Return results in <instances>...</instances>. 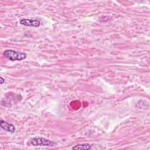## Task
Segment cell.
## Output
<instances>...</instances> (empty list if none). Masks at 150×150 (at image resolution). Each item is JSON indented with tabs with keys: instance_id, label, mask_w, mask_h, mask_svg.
Wrapping results in <instances>:
<instances>
[{
	"instance_id": "obj_1",
	"label": "cell",
	"mask_w": 150,
	"mask_h": 150,
	"mask_svg": "<svg viewBox=\"0 0 150 150\" xmlns=\"http://www.w3.org/2000/svg\"><path fill=\"white\" fill-rule=\"evenodd\" d=\"M4 56L11 61L22 60L26 57V54L25 52H18L11 49L5 50L3 53Z\"/></svg>"
},
{
	"instance_id": "obj_2",
	"label": "cell",
	"mask_w": 150,
	"mask_h": 150,
	"mask_svg": "<svg viewBox=\"0 0 150 150\" xmlns=\"http://www.w3.org/2000/svg\"><path fill=\"white\" fill-rule=\"evenodd\" d=\"M30 144L33 146H52L56 144L53 141H51L42 137H34L30 139Z\"/></svg>"
},
{
	"instance_id": "obj_5",
	"label": "cell",
	"mask_w": 150,
	"mask_h": 150,
	"mask_svg": "<svg viewBox=\"0 0 150 150\" xmlns=\"http://www.w3.org/2000/svg\"><path fill=\"white\" fill-rule=\"evenodd\" d=\"M91 149V146L88 144H80L74 145L72 147V149Z\"/></svg>"
},
{
	"instance_id": "obj_4",
	"label": "cell",
	"mask_w": 150,
	"mask_h": 150,
	"mask_svg": "<svg viewBox=\"0 0 150 150\" xmlns=\"http://www.w3.org/2000/svg\"><path fill=\"white\" fill-rule=\"evenodd\" d=\"M0 125L1 128L6 131H8L11 133H13L15 131V127L13 124L9 123L6 121H3L2 120H1Z\"/></svg>"
},
{
	"instance_id": "obj_6",
	"label": "cell",
	"mask_w": 150,
	"mask_h": 150,
	"mask_svg": "<svg viewBox=\"0 0 150 150\" xmlns=\"http://www.w3.org/2000/svg\"><path fill=\"white\" fill-rule=\"evenodd\" d=\"M1 80H0V83H1V84H2L4 82H5V79L2 77H1Z\"/></svg>"
},
{
	"instance_id": "obj_3",
	"label": "cell",
	"mask_w": 150,
	"mask_h": 150,
	"mask_svg": "<svg viewBox=\"0 0 150 150\" xmlns=\"http://www.w3.org/2000/svg\"><path fill=\"white\" fill-rule=\"evenodd\" d=\"M20 23L25 26L33 27H39L40 25V22L39 21L29 19H22L20 21Z\"/></svg>"
}]
</instances>
